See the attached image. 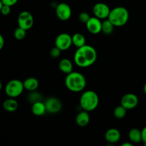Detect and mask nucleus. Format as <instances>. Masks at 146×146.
<instances>
[{
  "label": "nucleus",
  "instance_id": "14",
  "mask_svg": "<svg viewBox=\"0 0 146 146\" xmlns=\"http://www.w3.org/2000/svg\"><path fill=\"white\" fill-rule=\"evenodd\" d=\"M76 122L80 127L86 126L90 122V115L88 111L83 110L82 111L78 113L76 118Z\"/></svg>",
  "mask_w": 146,
  "mask_h": 146
},
{
  "label": "nucleus",
  "instance_id": "25",
  "mask_svg": "<svg viewBox=\"0 0 146 146\" xmlns=\"http://www.w3.org/2000/svg\"><path fill=\"white\" fill-rule=\"evenodd\" d=\"M90 18H91V17H90L89 14L87 12H85V11L81 12V14H79V16H78V19H79L80 21L84 23V24H86L87 21L89 20Z\"/></svg>",
  "mask_w": 146,
  "mask_h": 146
},
{
  "label": "nucleus",
  "instance_id": "7",
  "mask_svg": "<svg viewBox=\"0 0 146 146\" xmlns=\"http://www.w3.org/2000/svg\"><path fill=\"white\" fill-rule=\"evenodd\" d=\"M72 44V36L67 33H61L56 38L55 46L62 51L68 50Z\"/></svg>",
  "mask_w": 146,
  "mask_h": 146
},
{
  "label": "nucleus",
  "instance_id": "16",
  "mask_svg": "<svg viewBox=\"0 0 146 146\" xmlns=\"http://www.w3.org/2000/svg\"><path fill=\"white\" fill-rule=\"evenodd\" d=\"M24 84V89L27 90V91H34L38 88V86H39V83L38 81L34 77H29L27 78L25 81L23 82Z\"/></svg>",
  "mask_w": 146,
  "mask_h": 146
},
{
  "label": "nucleus",
  "instance_id": "13",
  "mask_svg": "<svg viewBox=\"0 0 146 146\" xmlns=\"http://www.w3.org/2000/svg\"><path fill=\"white\" fill-rule=\"evenodd\" d=\"M105 139L110 143H115L121 139V133L116 128H110L106 133Z\"/></svg>",
  "mask_w": 146,
  "mask_h": 146
},
{
  "label": "nucleus",
  "instance_id": "29",
  "mask_svg": "<svg viewBox=\"0 0 146 146\" xmlns=\"http://www.w3.org/2000/svg\"><path fill=\"white\" fill-rule=\"evenodd\" d=\"M141 133H142V142H143V143L146 145V126L143 128Z\"/></svg>",
  "mask_w": 146,
  "mask_h": 146
},
{
  "label": "nucleus",
  "instance_id": "3",
  "mask_svg": "<svg viewBox=\"0 0 146 146\" xmlns=\"http://www.w3.org/2000/svg\"><path fill=\"white\" fill-rule=\"evenodd\" d=\"M99 104V98L95 91H86L80 98V106L83 110L88 112L94 111Z\"/></svg>",
  "mask_w": 146,
  "mask_h": 146
},
{
  "label": "nucleus",
  "instance_id": "8",
  "mask_svg": "<svg viewBox=\"0 0 146 146\" xmlns=\"http://www.w3.org/2000/svg\"><path fill=\"white\" fill-rule=\"evenodd\" d=\"M110 12H111V9L105 3H96L93 8V13L94 14V17L100 19H108Z\"/></svg>",
  "mask_w": 146,
  "mask_h": 146
},
{
  "label": "nucleus",
  "instance_id": "17",
  "mask_svg": "<svg viewBox=\"0 0 146 146\" xmlns=\"http://www.w3.org/2000/svg\"><path fill=\"white\" fill-rule=\"evenodd\" d=\"M18 106V102L14 98H9L8 99H6L3 103V108L6 111L9 113H12L17 111Z\"/></svg>",
  "mask_w": 146,
  "mask_h": 146
},
{
  "label": "nucleus",
  "instance_id": "1",
  "mask_svg": "<svg viewBox=\"0 0 146 146\" xmlns=\"http://www.w3.org/2000/svg\"><path fill=\"white\" fill-rule=\"evenodd\" d=\"M97 51L90 45L83 46L76 51L74 62L81 68H87L92 66L97 60Z\"/></svg>",
  "mask_w": 146,
  "mask_h": 146
},
{
  "label": "nucleus",
  "instance_id": "23",
  "mask_svg": "<svg viewBox=\"0 0 146 146\" xmlns=\"http://www.w3.org/2000/svg\"><path fill=\"white\" fill-rule=\"evenodd\" d=\"M26 35H27V30L19 27L16 29L14 32V37L17 40H23L26 37Z\"/></svg>",
  "mask_w": 146,
  "mask_h": 146
},
{
  "label": "nucleus",
  "instance_id": "26",
  "mask_svg": "<svg viewBox=\"0 0 146 146\" xmlns=\"http://www.w3.org/2000/svg\"><path fill=\"white\" fill-rule=\"evenodd\" d=\"M61 51H61V49H59L58 47H56L55 46H54V48H51V51H50V55H51V56L52 57V58H58L60 56V54H61Z\"/></svg>",
  "mask_w": 146,
  "mask_h": 146
},
{
  "label": "nucleus",
  "instance_id": "4",
  "mask_svg": "<svg viewBox=\"0 0 146 146\" xmlns=\"http://www.w3.org/2000/svg\"><path fill=\"white\" fill-rule=\"evenodd\" d=\"M108 19L115 27H123L129 19V12L123 7H117L111 10Z\"/></svg>",
  "mask_w": 146,
  "mask_h": 146
},
{
  "label": "nucleus",
  "instance_id": "20",
  "mask_svg": "<svg viewBox=\"0 0 146 146\" xmlns=\"http://www.w3.org/2000/svg\"><path fill=\"white\" fill-rule=\"evenodd\" d=\"M72 42L75 46L79 48L86 45V38L82 34L76 33L72 36Z\"/></svg>",
  "mask_w": 146,
  "mask_h": 146
},
{
  "label": "nucleus",
  "instance_id": "34",
  "mask_svg": "<svg viewBox=\"0 0 146 146\" xmlns=\"http://www.w3.org/2000/svg\"><path fill=\"white\" fill-rule=\"evenodd\" d=\"M1 87H2V85H1V81H0V91H1Z\"/></svg>",
  "mask_w": 146,
  "mask_h": 146
},
{
  "label": "nucleus",
  "instance_id": "19",
  "mask_svg": "<svg viewBox=\"0 0 146 146\" xmlns=\"http://www.w3.org/2000/svg\"><path fill=\"white\" fill-rule=\"evenodd\" d=\"M128 138L134 143H139L142 141V133L138 128H133L128 133Z\"/></svg>",
  "mask_w": 146,
  "mask_h": 146
},
{
  "label": "nucleus",
  "instance_id": "2",
  "mask_svg": "<svg viewBox=\"0 0 146 146\" xmlns=\"http://www.w3.org/2000/svg\"><path fill=\"white\" fill-rule=\"evenodd\" d=\"M65 85L66 88L72 92H81L86 86V79L81 73L72 71L67 74L65 79Z\"/></svg>",
  "mask_w": 146,
  "mask_h": 146
},
{
  "label": "nucleus",
  "instance_id": "15",
  "mask_svg": "<svg viewBox=\"0 0 146 146\" xmlns=\"http://www.w3.org/2000/svg\"><path fill=\"white\" fill-rule=\"evenodd\" d=\"M31 112L34 115H36V116H41V115H44L45 113L46 112L45 104L43 103L41 101H37V102L32 104Z\"/></svg>",
  "mask_w": 146,
  "mask_h": 146
},
{
  "label": "nucleus",
  "instance_id": "33",
  "mask_svg": "<svg viewBox=\"0 0 146 146\" xmlns=\"http://www.w3.org/2000/svg\"><path fill=\"white\" fill-rule=\"evenodd\" d=\"M143 91H144V93H145V94H146V83H145V85H144V86H143Z\"/></svg>",
  "mask_w": 146,
  "mask_h": 146
},
{
  "label": "nucleus",
  "instance_id": "21",
  "mask_svg": "<svg viewBox=\"0 0 146 146\" xmlns=\"http://www.w3.org/2000/svg\"><path fill=\"white\" fill-rule=\"evenodd\" d=\"M114 27L115 26L113 24V23L110 21L108 19H104L102 21V31L104 34H106V35H110L113 33L114 30Z\"/></svg>",
  "mask_w": 146,
  "mask_h": 146
},
{
  "label": "nucleus",
  "instance_id": "18",
  "mask_svg": "<svg viewBox=\"0 0 146 146\" xmlns=\"http://www.w3.org/2000/svg\"><path fill=\"white\" fill-rule=\"evenodd\" d=\"M58 67L61 72L68 74L73 71V63L68 58H63L60 61Z\"/></svg>",
  "mask_w": 146,
  "mask_h": 146
},
{
  "label": "nucleus",
  "instance_id": "11",
  "mask_svg": "<svg viewBox=\"0 0 146 146\" xmlns=\"http://www.w3.org/2000/svg\"><path fill=\"white\" fill-rule=\"evenodd\" d=\"M138 98L135 94H126L122 97L121 101V105L127 110H131L135 108L138 104Z\"/></svg>",
  "mask_w": 146,
  "mask_h": 146
},
{
  "label": "nucleus",
  "instance_id": "27",
  "mask_svg": "<svg viewBox=\"0 0 146 146\" xmlns=\"http://www.w3.org/2000/svg\"><path fill=\"white\" fill-rule=\"evenodd\" d=\"M0 12L1 13V14L4 16H8L9 14L11 12V7L9 5H6V4H4L1 8Z\"/></svg>",
  "mask_w": 146,
  "mask_h": 146
},
{
  "label": "nucleus",
  "instance_id": "22",
  "mask_svg": "<svg viewBox=\"0 0 146 146\" xmlns=\"http://www.w3.org/2000/svg\"><path fill=\"white\" fill-rule=\"evenodd\" d=\"M127 113V109L124 108L122 105L118 106L115 107V109L113 111V115L118 119H123L125 118Z\"/></svg>",
  "mask_w": 146,
  "mask_h": 146
},
{
  "label": "nucleus",
  "instance_id": "6",
  "mask_svg": "<svg viewBox=\"0 0 146 146\" xmlns=\"http://www.w3.org/2000/svg\"><path fill=\"white\" fill-rule=\"evenodd\" d=\"M18 25L25 30H29L34 26V20L32 14L28 11H23L19 14Z\"/></svg>",
  "mask_w": 146,
  "mask_h": 146
},
{
  "label": "nucleus",
  "instance_id": "31",
  "mask_svg": "<svg viewBox=\"0 0 146 146\" xmlns=\"http://www.w3.org/2000/svg\"><path fill=\"white\" fill-rule=\"evenodd\" d=\"M123 146H132L133 144L131 143H125L122 145Z\"/></svg>",
  "mask_w": 146,
  "mask_h": 146
},
{
  "label": "nucleus",
  "instance_id": "5",
  "mask_svg": "<svg viewBox=\"0 0 146 146\" xmlns=\"http://www.w3.org/2000/svg\"><path fill=\"white\" fill-rule=\"evenodd\" d=\"M24 90V84L18 79H13L9 81L5 86V93L9 98L19 96Z\"/></svg>",
  "mask_w": 146,
  "mask_h": 146
},
{
  "label": "nucleus",
  "instance_id": "24",
  "mask_svg": "<svg viewBox=\"0 0 146 146\" xmlns=\"http://www.w3.org/2000/svg\"><path fill=\"white\" fill-rule=\"evenodd\" d=\"M29 101H31L32 104H34V103L35 102H37V101H41V99H42V97H41V94H38V93L37 92H35V91H31V94H30L29 96Z\"/></svg>",
  "mask_w": 146,
  "mask_h": 146
},
{
  "label": "nucleus",
  "instance_id": "10",
  "mask_svg": "<svg viewBox=\"0 0 146 146\" xmlns=\"http://www.w3.org/2000/svg\"><path fill=\"white\" fill-rule=\"evenodd\" d=\"M46 109V112L49 113H57L62 108V103L58 98L55 97H51L46 100L44 102Z\"/></svg>",
  "mask_w": 146,
  "mask_h": 146
},
{
  "label": "nucleus",
  "instance_id": "28",
  "mask_svg": "<svg viewBox=\"0 0 146 146\" xmlns=\"http://www.w3.org/2000/svg\"><path fill=\"white\" fill-rule=\"evenodd\" d=\"M3 2V4H6V5H9L10 7H12V6L15 5L17 3L18 0H1Z\"/></svg>",
  "mask_w": 146,
  "mask_h": 146
},
{
  "label": "nucleus",
  "instance_id": "32",
  "mask_svg": "<svg viewBox=\"0 0 146 146\" xmlns=\"http://www.w3.org/2000/svg\"><path fill=\"white\" fill-rule=\"evenodd\" d=\"M3 5H4V4H3L2 1H1V0H0V11H1V8H2V7H3Z\"/></svg>",
  "mask_w": 146,
  "mask_h": 146
},
{
  "label": "nucleus",
  "instance_id": "12",
  "mask_svg": "<svg viewBox=\"0 0 146 146\" xmlns=\"http://www.w3.org/2000/svg\"><path fill=\"white\" fill-rule=\"evenodd\" d=\"M88 31L92 34H98L102 30V21L96 17H91L86 24Z\"/></svg>",
  "mask_w": 146,
  "mask_h": 146
},
{
  "label": "nucleus",
  "instance_id": "30",
  "mask_svg": "<svg viewBox=\"0 0 146 146\" xmlns=\"http://www.w3.org/2000/svg\"><path fill=\"white\" fill-rule=\"evenodd\" d=\"M4 45V38L3 36L0 34V51L3 48Z\"/></svg>",
  "mask_w": 146,
  "mask_h": 146
},
{
  "label": "nucleus",
  "instance_id": "9",
  "mask_svg": "<svg viewBox=\"0 0 146 146\" xmlns=\"http://www.w3.org/2000/svg\"><path fill=\"white\" fill-rule=\"evenodd\" d=\"M56 14L61 21H67L71 18L72 11L68 4L60 3L56 7Z\"/></svg>",
  "mask_w": 146,
  "mask_h": 146
}]
</instances>
